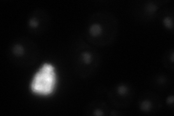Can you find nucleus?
Here are the masks:
<instances>
[{"label": "nucleus", "instance_id": "1", "mask_svg": "<svg viewBox=\"0 0 174 116\" xmlns=\"http://www.w3.org/2000/svg\"><path fill=\"white\" fill-rule=\"evenodd\" d=\"M59 83L58 70L52 62H46L40 66L29 83L30 92L36 97H50L57 92Z\"/></svg>", "mask_w": 174, "mask_h": 116}, {"label": "nucleus", "instance_id": "2", "mask_svg": "<svg viewBox=\"0 0 174 116\" xmlns=\"http://www.w3.org/2000/svg\"><path fill=\"white\" fill-rule=\"evenodd\" d=\"M102 27H101L100 25L99 24L93 25L92 28H90V33L95 36L102 34Z\"/></svg>", "mask_w": 174, "mask_h": 116}, {"label": "nucleus", "instance_id": "3", "mask_svg": "<svg viewBox=\"0 0 174 116\" xmlns=\"http://www.w3.org/2000/svg\"><path fill=\"white\" fill-rule=\"evenodd\" d=\"M81 57H82V60L83 62V63H85V64L91 63L92 58V55L90 53H89V52H83L82 55H81Z\"/></svg>", "mask_w": 174, "mask_h": 116}, {"label": "nucleus", "instance_id": "4", "mask_svg": "<svg viewBox=\"0 0 174 116\" xmlns=\"http://www.w3.org/2000/svg\"><path fill=\"white\" fill-rule=\"evenodd\" d=\"M14 53L16 54L18 56H20L23 54V48L20 46H16L14 49Z\"/></svg>", "mask_w": 174, "mask_h": 116}, {"label": "nucleus", "instance_id": "5", "mask_svg": "<svg viewBox=\"0 0 174 116\" xmlns=\"http://www.w3.org/2000/svg\"><path fill=\"white\" fill-rule=\"evenodd\" d=\"M128 91V89L127 88L125 87V86H120V87L118 88V92L121 95H124L126 94V92Z\"/></svg>", "mask_w": 174, "mask_h": 116}, {"label": "nucleus", "instance_id": "6", "mask_svg": "<svg viewBox=\"0 0 174 116\" xmlns=\"http://www.w3.org/2000/svg\"><path fill=\"white\" fill-rule=\"evenodd\" d=\"M29 25H30L31 27L32 28H37L39 26V21L37 20L35 18L31 19L30 22H29Z\"/></svg>", "mask_w": 174, "mask_h": 116}]
</instances>
